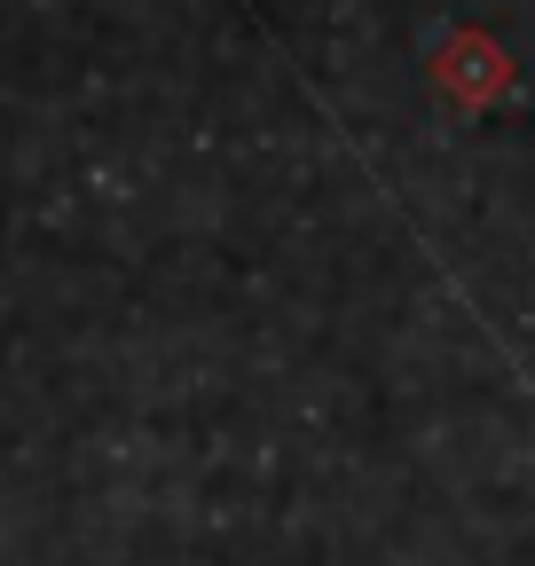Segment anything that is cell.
Masks as SVG:
<instances>
[{
  "mask_svg": "<svg viewBox=\"0 0 535 566\" xmlns=\"http://www.w3.org/2000/svg\"><path fill=\"white\" fill-rule=\"evenodd\" d=\"M433 87H441L457 111H481L489 95H504V87H512V55H504L489 32L464 24V32H449V40L433 48Z\"/></svg>",
  "mask_w": 535,
  "mask_h": 566,
  "instance_id": "obj_1",
  "label": "cell"
}]
</instances>
